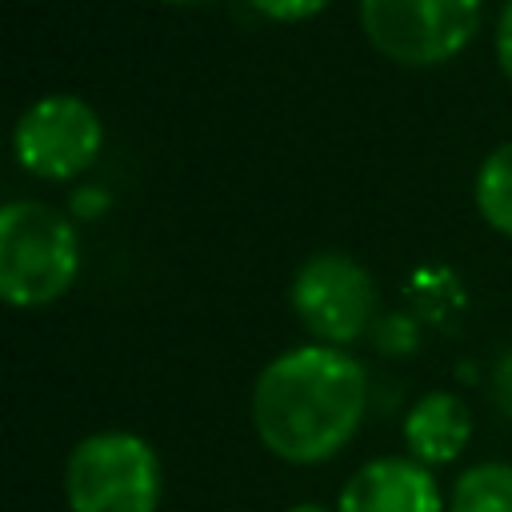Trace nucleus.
<instances>
[{"instance_id": "nucleus-1", "label": "nucleus", "mask_w": 512, "mask_h": 512, "mask_svg": "<svg viewBox=\"0 0 512 512\" xmlns=\"http://www.w3.org/2000/svg\"><path fill=\"white\" fill-rule=\"evenodd\" d=\"M368 408L364 364L348 348L296 344L272 356L252 384L256 440L284 464L312 468L332 460L360 432Z\"/></svg>"}, {"instance_id": "nucleus-2", "label": "nucleus", "mask_w": 512, "mask_h": 512, "mask_svg": "<svg viewBox=\"0 0 512 512\" xmlns=\"http://www.w3.org/2000/svg\"><path fill=\"white\" fill-rule=\"evenodd\" d=\"M80 272V236L64 212L40 200L0 208V296L12 308L60 300Z\"/></svg>"}, {"instance_id": "nucleus-3", "label": "nucleus", "mask_w": 512, "mask_h": 512, "mask_svg": "<svg viewBox=\"0 0 512 512\" xmlns=\"http://www.w3.org/2000/svg\"><path fill=\"white\" fill-rule=\"evenodd\" d=\"M164 492L160 452L128 428L88 432L64 460L68 512H156Z\"/></svg>"}, {"instance_id": "nucleus-4", "label": "nucleus", "mask_w": 512, "mask_h": 512, "mask_svg": "<svg viewBox=\"0 0 512 512\" xmlns=\"http://www.w3.org/2000/svg\"><path fill=\"white\" fill-rule=\"evenodd\" d=\"M288 304L316 344L344 348L372 324L376 284L348 252H312L288 284Z\"/></svg>"}, {"instance_id": "nucleus-5", "label": "nucleus", "mask_w": 512, "mask_h": 512, "mask_svg": "<svg viewBox=\"0 0 512 512\" xmlns=\"http://www.w3.org/2000/svg\"><path fill=\"white\" fill-rule=\"evenodd\" d=\"M360 24L376 52L424 68L456 56L472 40L480 0H360Z\"/></svg>"}, {"instance_id": "nucleus-6", "label": "nucleus", "mask_w": 512, "mask_h": 512, "mask_svg": "<svg viewBox=\"0 0 512 512\" xmlns=\"http://www.w3.org/2000/svg\"><path fill=\"white\" fill-rule=\"evenodd\" d=\"M100 144V112L76 92H48L32 100L12 128V152L20 168L40 180H68L84 172L96 160Z\"/></svg>"}, {"instance_id": "nucleus-7", "label": "nucleus", "mask_w": 512, "mask_h": 512, "mask_svg": "<svg viewBox=\"0 0 512 512\" xmlns=\"http://www.w3.org/2000/svg\"><path fill=\"white\" fill-rule=\"evenodd\" d=\"M336 512H448V496L436 472L404 452L364 460L340 484Z\"/></svg>"}, {"instance_id": "nucleus-8", "label": "nucleus", "mask_w": 512, "mask_h": 512, "mask_svg": "<svg viewBox=\"0 0 512 512\" xmlns=\"http://www.w3.org/2000/svg\"><path fill=\"white\" fill-rule=\"evenodd\" d=\"M468 440H472V412L456 392L432 388L404 416V448L412 460H420L432 472L460 460Z\"/></svg>"}, {"instance_id": "nucleus-9", "label": "nucleus", "mask_w": 512, "mask_h": 512, "mask_svg": "<svg viewBox=\"0 0 512 512\" xmlns=\"http://www.w3.org/2000/svg\"><path fill=\"white\" fill-rule=\"evenodd\" d=\"M448 512H512V464H468L448 488Z\"/></svg>"}, {"instance_id": "nucleus-10", "label": "nucleus", "mask_w": 512, "mask_h": 512, "mask_svg": "<svg viewBox=\"0 0 512 512\" xmlns=\"http://www.w3.org/2000/svg\"><path fill=\"white\" fill-rule=\"evenodd\" d=\"M476 208L480 216L512 236V140L496 144L484 160H480V172H476Z\"/></svg>"}, {"instance_id": "nucleus-11", "label": "nucleus", "mask_w": 512, "mask_h": 512, "mask_svg": "<svg viewBox=\"0 0 512 512\" xmlns=\"http://www.w3.org/2000/svg\"><path fill=\"white\" fill-rule=\"evenodd\" d=\"M256 12H264L268 20H308L316 16L328 0H248Z\"/></svg>"}, {"instance_id": "nucleus-12", "label": "nucleus", "mask_w": 512, "mask_h": 512, "mask_svg": "<svg viewBox=\"0 0 512 512\" xmlns=\"http://www.w3.org/2000/svg\"><path fill=\"white\" fill-rule=\"evenodd\" d=\"M492 400H496V408L512 420V348L496 360V368H492Z\"/></svg>"}, {"instance_id": "nucleus-13", "label": "nucleus", "mask_w": 512, "mask_h": 512, "mask_svg": "<svg viewBox=\"0 0 512 512\" xmlns=\"http://www.w3.org/2000/svg\"><path fill=\"white\" fill-rule=\"evenodd\" d=\"M496 60H500V72L512 80V0H504L496 20Z\"/></svg>"}, {"instance_id": "nucleus-14", "label": "nucleus", "mask_w": 512, "mask_h": 512, "mask_svg": "<svg viewBox=\"0 0 512 512\" xmlns=\"http://www.w3.org/2000/svg\"><path fill=\"white\" fill-rule=\"evenodd\" d=\"M284 512H336V508H324V504H292Z\"/></svg>"}, {"instance_id": "nucleus-15", "label": "nucleus", "mask_w": 512, "mask_h": 512, "mask_svg": "<svg viewBox=\"0 0 512 512\" xmlns=\"http://www.w3.org/2000/svg\"><path fill=\"white\" fill-rule=\"evenodd\" d=\"M164 4H204V0H164Z\"/></svg>"}]
</instances>
